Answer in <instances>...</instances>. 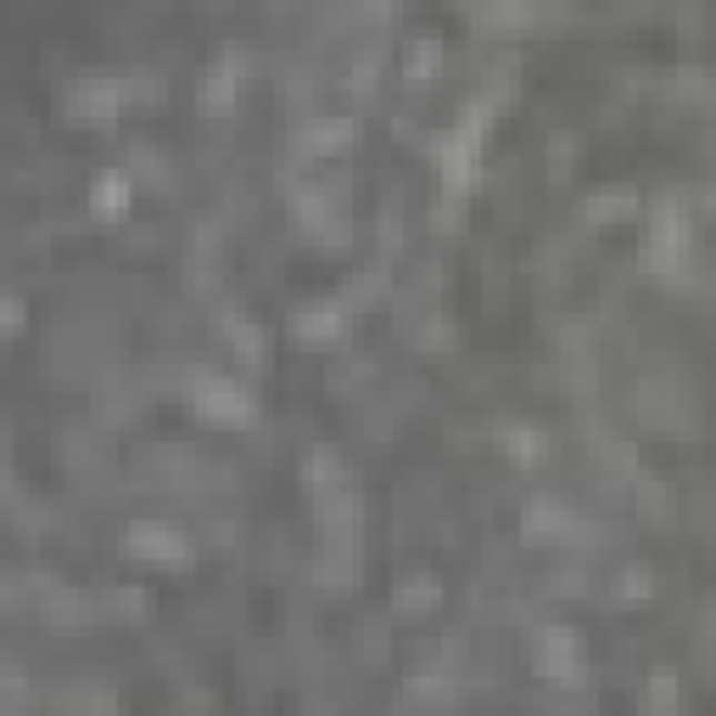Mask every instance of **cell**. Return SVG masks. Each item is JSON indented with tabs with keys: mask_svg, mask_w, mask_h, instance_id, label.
I'll return each instance as SVG.
<instances>
[{
	"mask_svg": "<svg viewBox=\"0 0 716 716\" xmlns=\"http://www.w3.org/2000/svg\"><path fill=\"white\" fill-rule=\"evenodd\" d=\"M129 548H134V554H152V559H180V554H185L180 532H169V526H134V532H129Z\"/></svg>",
	"mask_w": 716,
	"mask_h": 716,
	"instance_id": "obj_1",
	"label": "cell"
}]
</instances>
